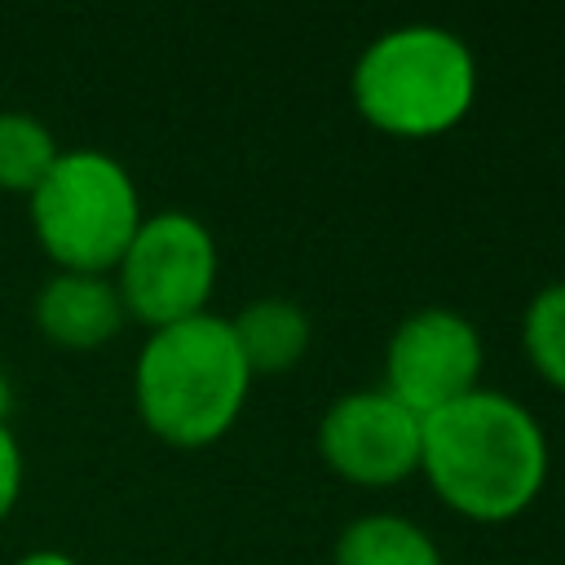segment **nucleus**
Masks as SVG:
<instances>
[{"label": "nucleus", "instance_id": "12", "mask_svg": "<svg viewBox=\"0 0 565 565\" xmlns=\"http://www.w3.org/2000/svg\"><path fill=\"white\" fill-rule=\"evenodd\" d=\"M521 349L539 371V380L565 393V278L530 296L521 313Z\"/></svg>", "mask_w": 565, "mask_h": 565}, {"label": "nucleus", "instance_id": "10", "mask_svg": "<svg viewBox=\"0 0 565 565\" xmlns=\"http://www.w3.org/2000/svg\"><path fill=\"white\" fill-rule=\"evenodd\" d=\"M335 565H441V547L411 516L366 512L340 530Z\"/></svg>", "mask_w": 565, "mask_h": 565}, {"label": "nucleus", "instance_id": "14", "mask_svg": "<svg viewBox=\"0 0 565 565\" xmlns=\"http://www.w3.org/2000/svg\"><path fill=\"white\" fill-rule=\"evenodd\" d=\"M13 565H79L71 552H62V547H31V552H22Z\"/></svg>", "mask_w": 565, "mask_h": 565}, {"label": "nucleus", "instance_id": "1", "mask_svg": "<svg viewBox=\"0 0 565 565\" xmlns=\"http://www.w3.org/2000/svg\"><path fill=\"white\" fill-rule=\"evenodd\" d=\"M419 472L450 512L512 521L547 481V433L525 402L481 384L424 419Z\"/></svg>", "mask_w": 565, "mask_h": 565}, {"label": "nucleus", "instance_id": "7", "mask_svg": "<svg viewBox=\"0 0 565 565\" xmlns=\"http://www.w3.org/2000/svg\"><path fill=\"white\" fill-rule=\"evenodd\" d=\"M318 450L327 468L353 486H397L419 472L424 419L384 388H353L327 406Z\"/></svg>", "mask_w": 565, "mask_h": 565}, {"label": "nucleus", "instance_id": "6", "mask_svg": "<svg viewBox=\"0 0 565 565\" xmlns=\"http://www.w3.org/2000/svg\"><path fill=\"white\" fill-rule=\"evenodd\" d=\"M481 331L468 313L446 305H424L406 313L384 344V393L406 411L428 419L433 411L481 388Z\"/></svg>", "mask_w": 565, "mask_h": 565}, {"label": "nucleus", "instance_id": "13", "mask_svg": "<svg viewBox=\"0 0 565 565\" xmlns=\"http://www.w3.org/2000/svg\"><path fill=\"white\" fill-rule=\"evenodd\" d=\"M22 494V446L9 424H0V521L13 512Z\"/></svg>", "mask_w": 565, "mask_h": 565}, {"label": "nucleus", "instance_id": "2", "mask_svg": "<svg viewBox=\"0 0 565 565\" xmlns=\"http://www.w3.org/2000/svg\"><path fill=\"white\" fill-rule=\"evenodd\" d=\"M252 371L238 353L230 318L194 313L154 327L132 366V397L141 424L168 446H212L247 406Z\"/></svg>", "mask_w": 565, "mask_h": 565}, {"label": "nucleus", "instance_id": "9", "mask_svg": "<svg viewBox=\"0 0 565 565\" xmlns=\"http://www.w3.org/2000/svg\"><path fill=\"white\" fill-rule=\"evenodd\" d=\"M230 331L238 340V353L247 362L252 375H274V371H291L313 340V322L309 313L287 300V296H260L247 300L234 318Z\"/></svg>", "mask_w": 565, "mask_h": 565}, {"label": "nucleus", "instance_id": "4", "mask_svg": "<svg viewBox=\"0 0 565 565\" xmlns=\"http://www.w3.org/2000/svg\"><path fill=\"white\" fill-rule=\"evenodd\" d=\"M26 203L44 256L75 274H110L146 216L132 172L93 146L62 150Z\"/></svg>", "mask_w": 565, "mask_h": 565}, {"label": "nucleus", "instance_id": "8", "mask_svg": "<svg viewBox=\"0 0 565 565\" xmlns=\"http://www.w3.org/2000/svg\"><path fill=\"white\" fill-rule=\"evenodd\" d=\"M124 300L110 274H75L57 269L35 291V327L57 349H102L124 327Z\"/></svg>", "mask_w": 565, "mask_h": 565}, {"label": "nucleus", "instance_id": "11", "mask_svg": "<svg viewBox=\"0 0 565 565\" xmlns=\"http://www.w3.org/2000/svg\"><path fill=\"white\" fill-rule=\"evenodd\" d=\"M62 154L53 128L26 110H0V190L31 194Z\"/></svg>", "mask_w": 565, "mask_h": 565}, {"label": "nucleus", "instance_id": "5", "mask_svg": "<svg viewBox=\"0 0 565 565\" xmlns=\"http://www.w3.org/2000/svg\"><path fill=\"white\" fill-rule=\"evenodd\" d=\"M110 278L124 313L150 331L207 313L216 287V238L194 212H146Z\"/></svg>", "mask_w": 565, "mask_h": 565}, {"label": "nucleus", "instance_id": "15", "mask_svg": "<svg viewBox=\"0 0 565 565\" xmlns=\"http://www.w3.org/2000/svg\"><path fill=\"white\" fill-rule=\"evenodd\" d=\"M4 415H9V380L0 371V424H4Z\"/></svg>", "mask_w": 565, "mask_h": 565}, {"label": "nucleus", "instance_id": "3", "mask_svg": "<svg viewBox=\"0 0 565 565\" xmlns=\"http://www.w3.org/2000/svg\"><path fill=\"white\" fill-rule=\"evenodd\" d=\"M349 93L353 110L384 137H441L477 102V57L450 26H388L358 53Z\"/></svg>", "mask_w": 565, "mask_h": 565}]
</instances>
